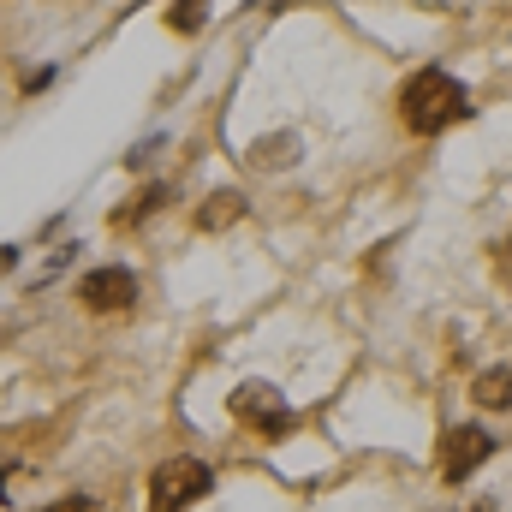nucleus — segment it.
I'll return each instance as SVG.
<instances>
[{
	"label": "nucleus",
	"instance_id": "9b49d317",
	"mask_svg": "<svg viewBox=\"0 0 512 512\" xmlns=\"http://www.w3.org/2000/svg\"><path fill=\"white\" fill-rule=\"evenodd\" d=\"M495 274H501V280L512 286V239L501 245V251H495Z\"/></svg>",
	"mask_w": 512,
	"mask_h": 512
},
{
	"label": "nucleus",
	"instance_id": "9d476101",
	"mask_svg": "<svg viewBox=\"0 0 512 512\" xmlns=\"http://www.w3.org/2000/svg\"><path fill=\"white\" fill-rule=\"evenodd\" d=\"M36 512H108L96 495H66V501H54V507H36Z\"/></svg>",
	"mask_w": 512,
	"mask_h": 512
},
{
	"label": "nucleus",
	"instance_id": "20e7f679",
	"mask_svg": "<svg viewBox=\"0 0 512 512\" xmlns=\"http://www.w3.org/2000/svg\"><path fill=\"white\" fill-rule=\"evenodd\" d=\"M489 453H495V435H489L483 423H453V429L441 435V477H447V483H465Z\"/></svg>",
	"mask_w": 512,
	"mask_h": 512
},
{
	"label": "nucleus",
	"instance_id": "f03ea898",
	"mask_svg": "<svg viewBox=\"0 0 512 512\" xmlns=\"http://www.w3.org/2000/svg\"><path fill=\"white\" fill-rule=\"evenodd\" d=\"M209 489H215V471L203 459H191V453L161 459L149 471V512H185L191 501H203Z\"/></svg>",
	"mask_w": 512,
	"mask_h": 512
},
{
	"label": "nucleus",
	"instance_id": "f257e3e1",
	"mask_svg": "<svg viewBox=\"0 0 512 512\" xmlns=\"http://www.w3.org/2000/svg\"><path fill=\"white\" fill-rule=\"evenodd\" d=\"M399 120H405V131H417V137H441L447 126L471 120V90H465L453 72L423 66V72H411L405 90H399Z\"/></svg>",
	"mask_w": 512,
	"mask_h": 512
},
{
	"label": "nucleus",
	"instance_id": "39448f33",
	"mask_svg": "<svg viewBox=\"0 0 512 512\" xmlns=\"http://www.w3.org/2000/svg\"><path fill=\"white\" fill-rule=\"evenodd\" d=\"M78 298L90 310H126L131 298H137V274L131 268H96V274L78 280Z\"/></svg>",
	"mask_w": 512,
	"mask_h": 512
},
{
	"label": "nucleus",
	"instance_id": "7ed1b4c3",
	"mask_svg": "<svg viewBox=\"0 0 512 512\" xmlns=\"http://www.w3.org/2000/svg\"><path fill=\"white\" fill-rule=\"evenodd\" d=\"M227 405H233V417H239V423H251L262 441H280V435L292 429V405H286V393H280V387H268V382H239Z\"/></svg>",
	"mask_w": 512,
	"mask_h": 512
},
{
	"label": "nucleus",
	"instance_id": "423d86ee",
	"mask_svg": "<svg viewBox=\"0 0 512 512\" xmlns=\"http://www.w3.org/2000/svg\"><path fill=\"white\" fill-rule=\"evenodd\" d=\"M471 399L483 411H512V364H489L477 382H471Z\"/></svg>",
	"mask_w": 512,
	"mask_h": 512
},
{
	"label": "nucleus",
	"instance_id": "1a4fd4ad",
	"mask_svg": "<svg viewBox=\"0 0 512 512\" xmlns=\"http://www.w3.org/2000/svg\"><path fill=\"white\" fill-rule=\"evenodd\" d=\"M161 203H167V191H161V185H149V191H137V203H131L126 215H120V221H137V215H155Z\"/></svg>",
	"mask_w": 512,
	"mask_h": 512
},
{
	"label": "nucleus",
	"instance_id": "f8f14e48",
	"mask_svg": "<svg viewBox=\"0 0 512 512\" xmlns=\"http://www.w3.org/2000/svg\"><path fill=\"white\" fill-rule=\"evenodd\" d=\"M0 501H6V465H0Z\"/></svg>",
	"mask_w": 512,
	"mask_h": 512
},
{
	"label": "nucleus",
	"instance_id": "6e6552de",
	"mask_svg": "<svg viewBox=\"0 0 512 512\" xmlns=\"http://www.w3.org/2000/svg\"><path fill=\"white\" fill-rule=\"evenodd\" d=\"M203 18H209V0H179L167 24H173L179 36H191V30H203Z\"/></svg>",
	"mask_w": 512,
	"mask_h": 512
},
{
	"label": "nucleus",
	"instance_id": "0eeeda50",
	"mask_svg": "<svg viewBox=\"0 0 512 512\" xmlns=\"http://www.w3.org/2000/svg\"><path fill=\"white\" fill-rule=\"evenodd\" d=\"M239 215H245V197H239V191H215V197L197 209V227H203V233H221V227H233Z\"/></svg>",
	"mask_w": 512,
	"mask_h": 512
}]
</instances>
